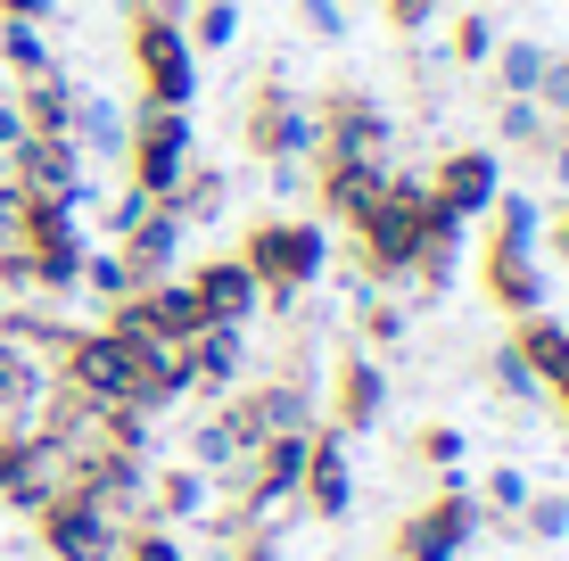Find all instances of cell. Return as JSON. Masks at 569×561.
Masks as SVG:
<instances>
[{
  "label": "cell",
  "instance_id": "cell-10",
  "mask_svg": "<svg viewBox=\"0 0 569 561\" xmlns=\"http://www.w3.org/2000/svg\"><path fill=\"white\" fill-rule=\"evenodd\" d=\"M50 380L74 389L83 404H124V389H132V339H116L108 322H67V339L50 347Z\"/></svg>",
  "mask_w": 569,
  "mask_h": 561
},
{
  "label": "cell",
  "instance_id": "cell-13",
  "mask_svg": "<svg viewBox=\"0 0 569 561\" xmlns=\"http://www.w3.org/2000/svg\"><path fill=\"white\" fill-rule=\"evenodd\" d=\"M26 529H33V545H42V561H108V553H116V529H124V520L100 512L91 495L58 488L50 504L26 520Z\"/></svg>",
  "mask_w": 569,
  "mask_h": 561
},
{
  "label": "cell",
  "instance_id": "cell-29",
  "mask_svg": "<svg viewBox=\"0 0 569 561\" xmlns=\"http://www.w3.org/2000/svg\"><path fill=\"white\" fill-rule=\"evenodd\" d=\"M528 100H537V116L553 132H569V50H545V74H537V91H528Z\"/></svg>",
  "mask_w": 569,
  "mask_h": 561
},
{
  "label": "cell",
  "instance_id": "cell-19",
  "mask_svg": "<svg viewBox=\"0 0 569 561\" xmlns=\"http://www.w3.org/2000/svg\"><path fill=\"white\" fill-rule=\"evenodd\" d=\"M42 389H50L42 355H26V347H17L9 331H0V430H9V421H33Z\"/></svg>",
  "mask_w": 569,
  "mask_h": 561
},
{
  "label": "cell",
  "instance_id": "cell-4",
  "mask_svg": "<svg viewBox=\"0 0 569 561\" xmlns=\"http://www.w3.org/2000/svg\"><path fill=\"white\" fill-rule=\"evenodd\" d=\"M190 166H199V124H190V108H132L124 116V149H116V182L124 190H141V199L166 207Z\"/></svg>",
  "mask_w": 569,
  "mask_h": 561
},
{
  "label": "cell",
  "instance_id": "cell-18",
  "mask_svg": "<svg viewBox=\"0 0 569 561\" xmlns=\"http://www.w3.org/2000/svg\"><path fill=\"white\" fill-rule=\"evenodd\" d=\"M74 100H83V91L67 83V67L9 83V116H17V132H74Z\"/></svg>",
  "mask_w": 569,
  "mask_h": 561
},
{
  "label": "cell",
  "instance_id": "cell-37",
  "mask_svg": "<svg viewBox=\"0 0 569 561\" xmlns=\"http://www.w3.org/2000/svg\"><path fill=\"white\" fill-rule=\"evenodd\" d=\"M537 389L553 397V404H569V339H561V355H553V363H545V372H537Z\"/></svg>",
  "mask_w": 569,
  "mask_h": 561
},
{
  "label": "cell",
  "instance_id": "cell-15",
  "mask_svg": "<svg viewBox=\"0 0 569 561\" xmlns=\"http://www.w3.org/2000/svg\"><path fill=\"white\" fill-rule=\"evenodd\" d=\"M173 355H182V389H190V404H223L248 372H257V347H248V331H190Z\"/></svg>",
  "mask_w": 569,
  "mask_h": 561
},
{
  "label": "cell",
  "instance_id": "cell-9",
  "mask_svg": "<svg viewBox=\"0 0 569 561\" xmlns=\"http://www.w3.org/2000/svg\"><path fill=\"white\" fill-rule=\"evenodd\" d=\"M240 149H248L257 166H272V173L306 166V149H313V108H306V91L281 83V74H257V83H248V108H240Z\"/></svg>",
  "mask_w": 569,
  "mask_h": 561
},
{
  "label": "cell",
  "instance_id": "cell-3",
  "mask_svg": "<svg viewBox=\"0 0 569 561\" xmlns=\"http://www.w3.org/2000/svg\"><path fill=\"white\" fill-rule=\"evenodd\" d=\"M429 223H438V207L421 199V173H388V190L371 199V216L347 231V257H356V281L363 289H405L429 248Z\"/></svg>",
  "mask_w": 569,
  "mask_h": 561
},
{
  "label": "cell",
  "instance_id": "cell-21",
  "mask_svg": "<svg viewBox=\"0 0 569 561\" xmlns=\"http://www.w3.org/2000/svg\"><path fill=\"white\" fill-rule=\"evenodd\" d=\"M561 339H569V322H561V314H545V305H537V314H520V322H512V339H503V347H512V363H520L528 380H537L545 363L561 355Z\"/></svg>",
  "mask_w": 569,
  "mask_h": 561
},
{
  "label": "cell",
  "instance_id": "cell-20",
  "mask_svg": "<svg viewBox=\"0 0 569 561\" xmlns=\"http://www.w3.org/2000/svg\"><path fill=\"white\" fill-rule=\"evenodd\" d=\"M223 207H231V182H223V173H214V166H190L182 173V182H173V199H166V216L173 223H214V216H223Z\"/></svg>",
  "mask_w": 569,
  "mask_h": 561
},
{
  "label": "cell",
  "instance_id": "cell-40",
  "mask_svg": "<svg viewBox=\"0 0 569 561\" xmlns=\"http://www.w3.org/2000/svg\"><path fill=\"white\" fill-rule=\"evenodd\" d=\"M190 0H124V17H182Z\"/></svg>",
  "mask_w": 569,
  "mask_h": 561
},
{
  "label": "cell",
  "instance_id": "cell-35",
  "mask_svg": "<svg viewBox=\"0 0 569 561\" xmlns=\"http://www.w3.org/2000/svg\"><path fill=\"white\" fill-rule=\"evenodd\" d=\"M306 33H322V42H339V0H298Z\"/></svg>",
  "mask_w": 569,
  "mask_h": 561
},
{
  "label": "cell",
  "instance_id": "cell-30",
  "mask_svg": "<svg viewBox=\"0 0 569 561\" xmlns=\"http://www.w3.org/2000/svg\"><path fill=\"white\" fill-rule=\"evenodd\" d=\"M446 58H455V67H487V58H496V26H487L479 9L455 17V33H446Z\"/></svg>",
  "mask_w": 569,
  "mask_h": 561
},
{
  "label": "cell",
  "instance_id": "cell-12",
  "mask_svg": "<svg viewBox=\"0 0 569 561\" xmlns=\"http://www.w3.org/2000/svg\"><path fill=\"white\" fill-rule=\"evenodd\" d=\"M0 173H9L26 199H67V207H91V158L67 141V132H17L0 149Z\"/></svg>",
  "mask_w": 569,
  "mask_h": 561
},
{
  "label": "cell",
  "instance_id": "cell-17",
  "mask_svg": "<svg viewBox=\"0 0 569 561\" xmlns=\"http://www.w3.org/2000/svg\"><path fill=\"white\" fill-rule=\"evenodd\" d=\"M214 504V479L190 471V462H149V488H141V520L157 529H199Z\"/></svg>",
  "mask_w": 569,
  "mask_h": 561
},
{
  "label": "cell",
  "instance_id": "cell-16",
  "mask_svg": "<svg viewBox=\"0 0 569 561\" xmlns=\"http://www.w3.org/2000/svg\"><path fill=\"white\" fill-rule=\"evenodd\" d=\"M298 504H306V520H347V504H356V471H347V438H339V430H322V421H313V438H306Z\"/></svg>",
  "mask_w": 569,
  "mask_h": 561
},
{
  "label": "cell",
  "instance_id": "cell-31",
  "mask_svg": "<svg viewBox=\"0 0 569 561\" xmlns=\"http://www.w3.org/2000/svg\"><path fill=\"white\" fill-rule=\"evenodd\" d=\"M470 495H479V512H487V520H512V512L528 504V471H487Z\"/></svg>",
  "mask_w": 569,
  "mask_h": 561
},
{
  "label": "cell",
  "instance_id": "cell-28",
  "mask_svg": "<svg viewBox=\"0 0 569 561\" xmlns=\"http://www.w3.org/2000/svg\"><path fill=\"white\" fill-rule=\"evenodd\" d=\"M0 67H9V83H26V74H50L58 58L42 42V26H0Z\"/></svg>",
  "mask_w": 569,
  "mask_h": 561
},
{
  "label": "cell",
  "instance_id": "cell-2",
  "mask_svg": "<svg viewBox=\"0 0 569 561\" xmlns=\"http://www.w3.org/2000/svg\"><path fill=\"white\" fill-rule=\"evenodd\" d=\"M231 257L257 273L272 314H298V298H313L322 273H330V223L322 216H272V207H264V216H248V231H240Z\"/></svg>",
  "mask_w": 569,
  "mask_h": 561
},
{
  "label": "cell",
  "instance_id": "cell-1",
  "mask_svg": "<svg viewBox=\"0 0 569 561\" xmlns=\"http://www.w3.org/2000/svg\"><path fill=\"white\" fill-rule=\"evenodd\" d=\"M537 240H545L537 190L503 182V199L487 207V240H479V289H487V305H496L503 322H520V314H537V305H545V257H537Z\"/></svg>",
  "mask_w": 569,
  "mask_h": 561
},
{
  "label": "cell",
  "instance_id": "cell-32",
  "mask_svg": "<svg viewBox=\"0 0 569 561\" xmlns=\"http://www.w3.org/2000/svg\"><path fill=\"white\" fill-rule=\"evenodd\" d=\"M446 9H455V0H380V17H388L397 33H429Z\"/></svg>",
  "mask_w": 569,
  "mask_h": 561
},
{
  "label": "cell",
  "instance_id": "cell-34",
  "mask_svg": "<svg viewBox=\"0 0 569 561\" xmlns=\"http://www.w3.org/2000/svg\"><path fill=\"white\" fill-rule=\"evenodd\" d=\"M58 0H0V26H50Z\"/></svg>",
  "mask_w": 569,
  "mask_h": 561
},
{
  "label": "cell",
  "instance_id": "cell-11",
  "mask_svg": "<svg viewBox=\"0 0 569 561\" xmlns=\"http://www.w3.org/2000/svg\"><path fill=\"white\" fill-rule=\"evenodd\" d=\"M421 199L455 223H487V207L503 199V149L496 141H455L438 149V166L421 173Z\"/></svg>",
  "mask_w": 569,
  "mask_h": 561
},
{
  "label": "cell",
  "instance_id": "cell-22",
  "mask_svg": "<svg viewBox=\"0 0 569 561\" xmlns=\"http://www.w3.org/2000/svg\"><path fill=\"white\" fill-rule=\"evenodd\" d=\"M496 149H520V158L545 166V149H553V124L537 116V100H496Z\"/></svg>",
  "mask_w": 569,
  "mask_h": 561
},
{
  "label": "cell",
  "instance_id": "cell-39",
  "mask_svg": "<svg viewBox=\"0 0 569 561\" xmlns=\"http://www.w3.org/2000/svg\"><path fill=\"white\" fill-rule=\"evenodd\" d=\"M545 248H553V264H569V199L545 216Z\"/></svg>",
  "mask_w": 569,
  "mask_h": 561
},
{
  "label": "cell",
  "instance_id": "cell-6",
  "mask_svg": "<svg viewBox=\"0 0 569 561\" xmlns=\"http://www.w3.org/2000/svg\"><path fill=\"white\" fill-rule=\"evenodd\" d=\"M124 58H132V91L141 108H190L199 100V67L182 17H124Z\"/></svg>",
  "mask_w": 569,
  "mask_h": 561
},
{
  "label": "cell",
  "instance_id": "cell-7",
  "mask_svg": "<svg viewBox=\"0 0 569 561\" xmlns=\"http://www.w3.org/2000/svg\"><path fill=\"white\" fill-rule=\"evenodd\" d=\"M313 108V149L306 158H356V166H397V116L371 100L363 83H330Z\"/></svg>",
  "mask_w": 569,
  "mask_h": 561
},
{
  "label": "cell",
  "instance_id": "cell-27",
  "mask_svg": "<svg viewBox=\"0 0 569 561\" xmlns=\"http://www.w3.org/2000/svg\"><path fill=\"white\" fill-rule=\"evenodd\" d=\"M413 462L429 479H446V471H462V462H470V438L455 430V421H429V430H413Z\"/></svg>",
  "mask_w": 569,
  "mask_h": 561
},
{
  "label": "cell",
  "instance_id": "cell-36",
  "mask_svg": "<svg viewBox=\"0 0 569 561\" xmlns=\"http://www.w3.org/2000/svg\"><path fill=\"white\" fill-rule=\"evenodd\" d=\"M496 389H503V397H537V380L512 363V347H496Z\"/></svg>",
  "mask_w": 569,
  "mask_h": 561
},
{
  "label": "cell",
  "instance_id": "cell-5",
  "mask_svg": "<svg viewBox=\"0 0 569 561\" xmlns=\"http://www.w3.org/2000/svg\"><path fill=\"white\" fill-rule=\"evenodd\" d=\"M487 512L479 495H470V471H446L438 488H429V504H413L388 529V561H462L470 545H479Z\"/></svg>",
  "mask_w": 569,
  "mask_h": 561
},
{
  "label": "cell",
  "instance_id": "cell-38",
  "mask_svg": "<svg viewBox=\"0 0 569 561\" xmlns=\"http://www.w3.org/2000/svg\"><path fill=\"white\" fill-rule=\"evenodd\" d=\"M545 182L569 199V132H553V149H545Z\"/></svg>",
  "mask_w": 569,
  "mask_h": 561
},
{
  "label": "cell",
  "instance_id": "cell-8",
  "mask_svg": "<svg viewBox=\"0 0 569 561\" xmlns=\"http://www.w3.org/2000/svg\"><path fill=\"white\" fill-rule=\"evenodd\" d=\"M313 413H322V430H339V438H363V430H380L388 421V363L371 355V347H330V363H322V380H313Z\"/></svg>",
  "mask_w": 569,
  "mask_h": 561
},
{
  "label": "cell",
  "instance_id": "cell-25",
  "mask_svg": "<svg viewBox=\"0 0 569 561\" xmlns=\"http://www.w3.org/2000/svg\"><path fill=\"white\" fill-rule=\"evenodd\" d=\"M487 67H496V91H503V100H528V91H537V74H545V42H496Z\"/></svg>",
  "mask_w": 569,
  "mask_h": 561
},
{
  "label": "cell",
  "instance_id": "cell-24",
  "mask_svg": "<svg viewBox=\"0 0 569 561\" xmlns=\"http://www.w3.org/2000/svg\"><path fill=\"white\" fill-rule=\"evenodd\" d=\"M108 561H190L182 529H157V520H124L116 529V553Z\"/></svg>",
  "mask_w": 569,
  "mask_h": 561
},
{
  "label": "cell",
  "instance_id": "cell-23",
  "mask_svg": "<svg viewBox=\"0 0 569 561\" xmlns=\"http://www.w3.org/2000/svg\"><path fill=\"white\" fill-rule=\"evenodd\" d=\"M512 529L528 545H561L569 537V488H528V504L512 512Z\"/></svg>",
  "mask_w": 569,
  "mask_h": 561
},
{
  "label": "cell",
  "instance_id": "cell-14",
  "mask_svg": "<svg viewBox=\"0 0 569 561\" xmlns=\"http://www.w3.org/2000/svg\"><path fill=\"white\" fill-rule=\"evenodd\" d=\"M182 289H190V305H199V331H248V322L264 314V289H257V273H248L240 257L182 264Z\"/></svg>",
  "mask_w": 569,
  "mask_h": 561
},
{
  "label": "cell",
  "instance_id": "cell-33",
  "mask_svg": "<svg viewBox=\"0 0 569 561\" xmlns=\"http://www.w3.org/2000/svg\"><path fill=\"white\" fill-rule=\"evenodd\" d=\"M17 223H26V190H17L9 173H0V248L17 240Z\"/></svg>",
  "mask_w": 569,
  "mask_h": 561
},
{
  "label": "cell",
  "instance_id": "cell-41",
  "mask_svg": "<svg viewBox=\"0 0 569 561\" xmlns=\"http://www.w3.org/2000/svg\"><path fill=\"white\" fill-rule=\"evenodd\" d=\"M561 430H569V404H561Z\"/></svg>",
  "mask_w": 569,
  "mask_h": 561
},
{
  "label": "cell",
  "instance_id": "cell-26",
  "mask_svg": "<svg viewBox=\"0 0 569 561\" xmlns=\"http://www.w3.org/2000/svg\"><path fill=\"white\" fill-rule=\"evenodd\" d=\"M397 339H405V298H397V289H371L363 314H356V347L380 355V347H397Z\"/></svg>",
  "mask_w": 569,
  "mask_h": 561
}]
</instances>
